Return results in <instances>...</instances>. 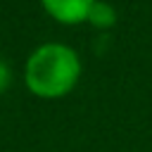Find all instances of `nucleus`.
Segmentation results:
<instances>
[{
  "label": "nucleus",
  "instance_id": "nucleus-4",
  "mask_svg": "<svg viewBox=\"0 0 152 152\" xmlns=\"http://www.w3.org/2000/svg\"><path fill=\"white\" fill-rule=\"evenodd\" d=\"M10 81H12V71H10V64H7L5 59H0V93H5V90H7Z\"/></svg>",
  "mask_w": 152,
  "mask_h": 152
},
{
  "label": "nucleus",
  "instance_id": "nucleus-2",
  "mask_svg": "<svg viewBox=\"0 0 152 152\" xmlns=\"http://www.w3.org/2000/svg\"><path fill=\"white\" fill-rule=\"evenodd\" d=\"M95 2L97 0H40V7L57 24L76 26V24L88 21V14H90Z\"/></svg>",
  "mask_w": 152,
  "mask_h": 152
},
{
  "label": "nucleus",
  "instance_id": "nucleus-1",
  "mask_svg": "<svg viewBox=\"0 0 152 152\" xmlns=\"http://www.w3.org/2000/svg\"><path fill=\"white\" fill-rule=\"evenodd\" d=\"M81 57L66 43H40L26 57L24 83L28 93L43 100H59L69 95L81 81Z\"/></svg>",
  "mask_w": 152,
  "mask_h": 152
},
{
  "label": "nucleus",
  "instance_id": "nucleus-3",
  "mask_svg": "<svg viewBox=\"0 0 152 152\" xmlns=\"http://www.w3.org/2000/svg\"><path fill=\"white\" fill-rule=\"evenodd\" d=\"M86 24H90V26H95V28H100V31L112 28V26L116 24V10H114V5L107 2V0H97V2L93 5V10H90Z\"/></svg>",
  "mask_w": 152,
  "mask_h": 152
}]
</instances>
